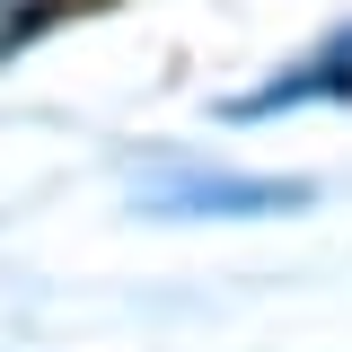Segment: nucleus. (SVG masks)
I'll list each match as a JSON object with an SVG mask.
<instances>
[{
	"mask_svg": "<svg viewBox=\"0 0 352 352\" xmlns=\"http://www.w3.org/2000/svg\"><path fill=\"white\" fill-rule=\"evenodd\" d=\"M71 18V0H0V62H18L36 36H53Z\"/></svg>",
	"mask_w": 352,
	"mask_h": 352,
	"instance_id": "3",
	"label": "nucleus"
},
{
	"mask_svg": "<svg viewBox=\"0 0 352 352\" xmlns=\"http://www.w3.org/2000/svg\"><path fill=\"white\" fill-rule=\"evenodd\" d=\"M300 106H352V27H335L326 44H308L300 62H282L273 80L229 88L212 115L247 132V124H273V115H300Z\"/></svg>",
	"mask_w": 352,
	"mask_h": 352,
	"instance_id": "2",
	"label": "nucleus"
},
{
	"mask_svg": "<svg viewBox=\"0 0 352 352\" xmlns=\"http://www.w3.org/2000/svg\"><path fill=\"white\" fill-rule=\"evenodd\" d=\"M317 203L308 176H238V168H203V176H150L132 194L141 220H291Z\"/></svg>",
	"mask_w": 352,
	"mask_h": 352,
	"instance_id": "1",
	"label": "nucleus"
}]
</instances>
